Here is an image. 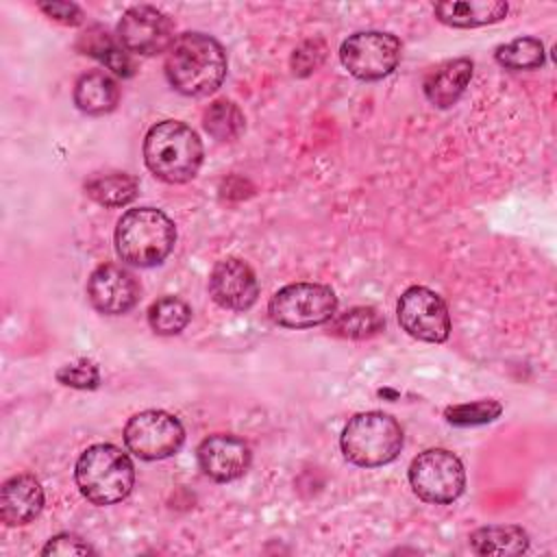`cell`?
<instances>
[{
  "label": "cell",
  "mask_w": 557,
  "mask_h": 557,
  "mask_svg": "<svg viewBox=\"0 0 557 557\" xmlns=\"http://www.w3.org/2000/svg\"><path fill=\"white\" fill-rule=\"evenodd\" d=\"M165 78L183 96H209L226 78V52L211 35L189 30L176 35L165 52Z\"/></svg>",
  "instance_id": "1"
},
{
  "label": "cell",
  "mask_w": 557,
  "mask_h": 557,
  "mask_svg": "<svg viewBox=\"0 0 557 557\" xmlns=\"http://www.w3.org/2000/svg\"><path fill=\"white\" fill-rule=\"evenodd\" d=\"M205 148L196 131L178 120H163L150 126L144 139L148 170L170 185L191 181L202 165Z\"/></svg>",
  "instance_id": "2"
},
{
  "label": "cell",
  "mask_w": 557,
  "mask_h": 557,
  "mask_svg": "<svg viewBox=\"0 0 557 557\" xmlns=\"http://www.w3.org/2000/svg\"><path fill=\"white\" fill-rule=\"evenodd\" d=\"M176 244L174 222L154 207H137L122 213L115 226V252L135 268H152L168 259Z\"/></svg>",
  "instance_id": "3"
},
{
  "label": "cell",
  "mask_w": 557,
  "mask_h": 557,
  "mask_svg": "<svg viewBox=\"0 0 557 557\" xmlns=\"http://www.w3.org/2000/svg\"><path fill=\"white\" fill-rule=\"evenodd\" d=\"M74 479L81 494L94 505H113L124 500L135 485V466L131 457L113 444H94L76 461Z\"/></svg>",
  "instance_id": "4"
},
{
  "label": "cell",
  "mask_w": 557,
  "mask_h": 557,
  "mask_svg": "<svg viewBox=\"0 0 557 557\" xmlns=\"http://www.w3.org/2000/svg\"><path fill=\"white\" fill-rule=\"evenodd\" d=\"M403 426L383 411L352 416L339 437L344 457L359 468H376L394 461L403 450Z\"/></svg>",
  "instance_id": "5"
},
{
  "label": "cell",
  "mask_w": 557,
  "mask_h": 557,
  "mask_svg": "<svg viewBox=\"0 0 557 557\" xmlns=\"http://www.w3.org/2000/svg\"><path fill=\"white\" fill-rule=\"evenodd\" d=\"M268 313L285 329H311L337 313V296L322 283H289L270 298Z\"/></svg>",
  "instance_id": "6"
},
{
  "label": "cell",
  "mask_w": 557,
  "mask_h": 557,
  "mask_svg": "<svg viewBox=\"0 0 557 557\" xmlns=\"http://www.w3.org/2000/svg\"><path fill=\"white\" fill-rule=\"evenodd\" d=\"M413 494L433 505H448L466 490V470L461 459L446 448H429L413 457L409 466Z\"/></svg>",
  "instance_id": "7"
},
{
  "label": "cell",
  "mask_w": 557,
  "mask_h": 557,
  "mask_svg": "<svg viewBox=\"0 0 557 557\" xmlns=\"http://www.w3.org/2000/svg\"><path fill=\"white\" fill-rule=\"evenodd\" d=\"M185 442L181 420L163 409H146L128 418L124 426L126 448L146 461L172 457Z\"/></svg>",
  "instance_id": "8"
},
{
  "label": "cell",
  "mask_w": 557,
  "mask_h": 557,
  "mask_svg": "<svg viewBox=\"0 0 557 557\" xmlns=\"http://www.w3.org/2000/svg\"><path fill=\"white\" fill-rule=\"evenodd\" d=\"M400 41L392 33L359 30L339 48L342 65L359 81H379L394 72L400 61Z\"/></svg>",
  "instance_id": "9"
},
{
  "label": "cell",
  "mask_w": 557,
  "mask_h": 557,
  "mask_svg": "<svg viewBox=\"0 0 557 557\" xmlns=\"http://www.w3.org/2000/svg\"><path fill=\"white\" fill-rule=\"evenodd\" d=\"M396 315L400 329L420 342L442 344L450 335L448 307L444 298L429 287L413 285L405 289L398 298Z\"/></svg>",
  "instance_id": "10"
},
{
  "label": "cell",
  "mask_w": 557,
  "mask_h": 557,
  "mask_svg": "<svg viewBox=\"0 0 557 557\" xmlns=\"http://www.w3.org/2000/svg\"><path fill=\"white\" fill-rule=\"evenodd\" d=\"M117 39L126 52L152 57L168 52L174 37L172 20L157 7L137 4L122 13L117 22Z\"/></svg>",
  "instance_id": "11"
},
{
  "label": "cell",
  "mask_w": 557,
  "mask_h": 557,
  "mask_svg": "<svg viewBox=\"0 0 557 557\" xmlns=\"http://www.w3.org/2000/svg\"><path fill=\"white\" fill-rule=\"evenodd\" d=\"M87 298L96 311L104 315H122L137 305L139 283L126 268L102 263L87 278Z\"/></svg>",
  "instance_id": "12"
},
{
  "label": "cell",
  "mask_w": 557,
  "mask_h": 557,
  "mask_svg": "<svg viewBox=\"0 0 557 557\" xmlns=\"http://www.w3.org/2000/svg\"><path fill=\"white\" fill-rule=\"evenodd\" d=\"M209 294L222 309L246 311L259 298V281L244 259L226 257L211 270Z\"/></svg>",
  "instance_id": "13"
},
{
  "label": "cell",
  "mask_w": 557,
  "mask_h": 557,
  "mask_svg": "<svg viewBox=\"0 0 557 557\" xmlns=\"http://www.w3.org/2000/svg\"><path fill=\"white\" fill-rule=\"evenodd\" d=\"M250 446L231 433H213L198 446L200 470L218 483H228L244 476L250 468Z\"/></svg>",
  "instance_id": "14"
},
{
  "label": "cell",
  "mask_w": 557,
  "mask_h": 557,
  "mask_svg": "<svg viewBox=\"0 0 557 557\" xmlns=\"http://www.w3.org/2000/svg\"><path fill=\"white\" fill-rule=\"evenodd\" d=\"M44 509V487L37 476L22 472L0 487V520L9 527L33 522Z\"/></svg>",
  "instance_id": "15"
},
{
  "label": "cell",
  "mask_w": 557,
  "mask_h": 557,
  "mask_svg": "<svg viewBox=\"0 0 557 557\" xmlns=\"http://www.w3.org/2000/svg\"><path fill=\"white\" fill-rule=\"evenodd\" d=\"M472 61L468 57L444 61L429 70L422 89L426 100L437 109L453 107L466 91L472 78Z\"/></svg>",
  "instance_id": "16"
},
{
  "label": "cell",
  "mask_w": 557,
  "mask_h": 557,
  "mask_svg": "<svg viewBox=\"0 0 557 557\" xmlns=\"http://www.w3.org/2000/svg\"><path fill=\"white\" fill-rule=\"evenodd\" d=\"M509 7L503 0H446L433 7L435 17L453 28H476L500 22Z\"/></svg>",
  "instance_id": "17"
},
{
  "label": "cell",
  "mask_w": 557,
  "mask_h": 557,
  "mask_svg": "<svg viewBox=\"0 0 557 557\" xmlns=\"http://www.w3.org/2000/svg\"><path fill=\"white\" fill-rule=\"evenodd\" d=\"M120 102V87L102 70H89L74 85V104L87 115L111 113Z\"/></svg>",
  "instance_id": "18"
},
{
  "label": "cell",
  "mask_w": 557,
  "mask_h": 557,
  "mask_svg": "<svg viewBox=\"0 0 557 557\" xmlns=\"http://www.w3.org/2000/svg\"><path fill=\"white\" fill-rule=\"evenodd\" d=\"M476 555H520L529 550V533L518 524H487L470 533Z\"/></svg>",
  "instance_id": "19"
},
{
  "label": "cell",
  "mask_w": 557,
  "mask_h": 557,
  "mask_svg": "<svg viewBox=\"0 0 557 557\" xmlns=\"http://www.w3.org/2000/svg\"><path fill=\"white\" fill-rule=\"evenodd\" d=\"M139 191V183L135 176L126 172H109V174H94L85 183V194L102 205V207H124L135 200Z\"/></svg>",
  "instance_id": "20"
},
{
  "label": "cell",
  "mask_w": 557,
  "mask_h": 557,
  "mask_svg": "<svg viewBox=\"0 0 557 557\" xmlns=\"http://www.w3.org/2000/svg\"><path fill=\"white\" fill-rule=\"evenodd\" d=\"M78 48L85 54L98 59L107 70H111L117 76L126 78V76L133 74V61H131L128 52L124 50V46L113 41L109 37V33L102 30L100 26H94L87 33H83Z\"/></svg>",
  "instance_id": "21"
},
{
  "label": "cell",
  "mask_w": 557,
  "mask_h": 557,
  "mask_svg": "<svg viewBox=\"0 0 557 557\" xmlns=\"http://www.w3.org/2000/svg\"><path fill=\"white\" fill-rule=\"evenodd\" d=\"M385 320L374 307H352L329 320V333L344 339H366L383 331Z\"/></svg>",
  "instance_id": "22"
},
{
  "label": "cell",
  "mask_w": 557,
  "mask_h": 557,
  "mask_svg": "<svg viewBox=\"0 0 557 557\" xmlns=\"http://www.w3.org/2000/svg\"><path fill=\"white\" fill-rule=\"evenodd\" d=\"M202 126L213 139L231 141L244 131V113L235 102L220 98L205 109Z\"/></svg>",
  "instance_id": "23"
},
{
  "label": "cell",
  "mask_w": 557,
  "mask_h": 557,
  "mask_svg": "<svg viewBox=\"0 0 557 557\" xmlns=\"http://www.w3.org/2000/svg\"><path fill=\"white\" fill-rule=\"evenodd\" d=\"M494 59L507 70H535L544 65L546 52L537 37H518L498 46Z\"/></svg>",
  "instance_id": "24"
},
{
  "label": "cell",
  "mask_w": 557,
  "mask_h": 557,
  "mask_svg": "<svg viewBox=\"0 0 557 557\" xmlns=\"http://www.w3.org/2000/svg\"><path fill=\"white\" fill-rule=\"evenodd\" d=\"M191 320V309L176 296H163L148 309V324L159 335H176Z\"/></svg>",
  "instance_id": "25"
},
{
  "label": "cell",
  "mask_w": 557,
  "mask_h": 557,
  "mask_svg": "<svg viewBox=\"0 0 557 557\" xmlns=\"http://www.w3.org/2000/svg\"><path fill=\"white\" fill-rule=\"evenodd\" d=\"M503 413V405L494 398L472 400L463 405H453L444 411V418L455 426H476L494 422Z\"/></svg>",
  "instance_id": "26"
},
{
  "label": "cell",
  "mask_w": 557,
  "mask_h": 557,
  "mask_svg": "<svg viewBox=\"0 0 557 557\" xmlns=\"http://www.w3.org/2000/svg\"><path fill=\"white\" fill-rule=\"evenodd\" d=\"M57 381L76 389H96L100 385V370L89 359L65 363L57 370Z\"/></svg>",
  "instance_id": "27"
},
{
  "label": "cell",
  "mask_w": 557,
  "mask_h": 557,
  "mask_svg": "<svg viewBox=\"0 0 557 557\" xmlns=\"http://www.w3.org/2000/svg\"><path fill=\"white\" fill-rule=\"evenodd\" d=\"M324 57H326V46L322 39H309V41L300 44L292 57L294 74L307 76V74L315 72L322 65Z\"/></svg>",
  "instance_id": "28"
},
{
  "label": "cell",
  "mask_w": 557,
  "mask_h": 557,
  "mask_svg": "<svg viewBox=\"0 0 557 557\" xmlns=\"http://www.w3.org/2000/svg\"><path fill=\"white\" fill-rule=\"evenodd\" d=\"M96 550L78 535L74 533H59L46 542L41 548V555H94Z\"/></svg>",
  "instance_id": "29"
},
{
  "label": "cell",
  "mask_w": 557,
  "mask_h": 557,
  "mask_svg": "<svg viewBox=\"0 0 557 557\" xmlns=\"http://www.w3.org/2000/svg\"><path fill=\"white\" fill-rule=\"evenodd\" d=\"M41 13H46L50 20H57L61 24H67V26H78L83 22V9L74 2H59V0H52V2H39L37 4Z\"/></svg>",
  "instance_id": "30"
}]
</instances>
